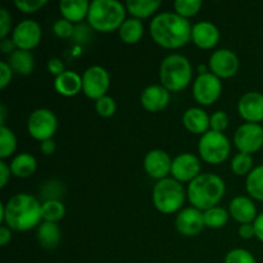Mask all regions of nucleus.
I'll return each instance as SVG.
<instances>
[{"label": "nucleus", "instance_id": "1", "mask_svg": "<svg viewBox=\"0 0 263 263\" xmlns=\"http://www.w3.org/2000/svg\"><path fill=\"white\" fill-rule=\"evenodd\" d=\"M190 21L174 12L157 14L149 25V32L157 45L164 49H180L192 41Z\"/></svg>", "mask_w": 263, "mask_h": 263}, {"label": "nucleus", "instance_id": "2", "mask_svg": "<svg viewBox=\"0 0 263 263\" xmlns=\"http://www.w3.org/2000/svg\"><path fill=\"white\" fill-rule=\"evenodd\" d=\"M43 203L27 193L13 195L4 204L3 222L13 231H25L39 228L43 220Z\"/></svg>", "mask_w": 263, "mask_h": 263}, {"label": "nucleus", "instance_id": "3", "mask_svg": "<svg viewBox=\"0 0 263 263\" xmlns=\"http://www.w3.org/2000/svg\"><path fill=\"white\" fill-rule=\"evenodd\" d=\"M226 192L225 181L218 175L200 174L197 179L187 185V200L192 207L205 212L213 207H217Z\"/></svg>", "mask_w": 263, "mask_h": 263}, {"label": "nucleus", "instance_id": "4", "mask_svg": "<svg viewBox=\"0 0 263 263\" xmlns=\"http://www.w3.org/2000/svg\"><path fill=\"white\" fill-rule=\"evenodd\" d=\"M126 7L117 0H94L90 4L87 25L97 32L118 31L126 21Z\"/></svg>", "mask_w": 263, "mask_h": 263}, {"label": "nucleus", "instance_id": "5", "mask_svg": "<svg viewBox=\"0 0 263 263\" xmlns=\"http://www.w3.org/2000/svg\"><path fill=\"white\" fill-rule=\"evenodd\" d=\"M159 80L170 92L182 91L193 80L192 63L181 54H170L159 67Z\"/></svg>", "mask_w": 263, "mask_h": 263}, {"label": "nucleus", "instance_id": "6", "mask_svg": "<svg viewBox=\"0 0 263 263\" xmlns=\"http://www.w3.org/2000/svg\"><path fill=\"white\" fill-rule=\"evenodd\" d=\"M186 198L187 194L184 185L172 177L157 181L152 194L154 207L163 215H172L181 211Z\"/></svg>", "mask_w": 263, "mask_h": 263}, {"label": "nucleus", "instance_id": "7", "mask_svg": "<svg viewBox=\"0 0 263 263\" xmlns=\"http://www.w3.org/2000/svg\"><path fill=\"white\" fill-rule=\"evenodd\" d=\"M198 152L205 163L221 164L230 156L231 143L225 134L210 130L200 136Z\"/></svg>", "mask_w": 263, "mask_h": 263}, {"label": "nucleus", "instance_id": "8", "mask_svg": "<svg viewBox=\"0 0 263 263\" xmlns=\"http://www.w3.org/2000/svg\"><path fill=\"white\" fill-rule=\"evenodd\" d=\"M58 128V118L53 110L48 108H39L30 115L27 120V131L31 138L37 141L53 139Z\"/></svg>", "mask_w": 263, "mask_h": 263}, {"label": "nucleus", "instance_id": "9", "mask_svg": "<svg viewBox=\"0 0 263 263\" xmlns=\"http://www.w3.org/2000/svg\"><path fill=\"white\" fill-rule=\"evenodd\" d=\"M110 86V76L102 66H91L82 74V92L97 102L105 97Z\"/></svg>", "mask_w": 263, "mask_h": 263}, {"label": "nucleus", "instance_id": "10", "mask_svg": "<svg viewBox=\"0 0 263 263\" xmlns=\"http://www.w3.org/2000/svg\"><path fill=\"white\" fill-rule=\"evenodd\" d=\"M222 92L221 79L211 72L199 74L193 82V97L200 105H212Z\"/></svg>", "mask_w": 263, "mask_h": 263}, {"label": "nucleus", "instance_id": "11", "mask_svg": "<svg viewBox=\"0 0 263 263\" xmlns=\"http://www.w3.org/2000/svg\"><path fill=\"white\" fill-rule=\"evenodd\" d=\"M234 145L239 153L258 152L263 146V127L259 123H243L234 134Z\"/></svg>", "mask_w": 263, "mask_h": 263}, {"label": "nucleus", "instance_id": "12", "mask_svg": "<svg viewBox=\"0 0 263 263\" xmlns=\"http://www.w3.org/2000/svg\"><path fill=\"white\" fill-rule=\"evenodd\" d=\"M238 55L230 49H218L213 51L208 61L211 73L217 76L218 79H230L234 77L239 71Z\"/></svg>", "mask_w": 263, "mask_h": 263}, {"label": "nucleus", "instance_id": "13", "mask_svg": "<svg viewBox=\"0 0 263 263\" xmlns=\"http://www.w3.org/2000/svg\"><path fill=\"white\" fill-rule=\"evenodd\" d=\"M43 30L40 23L33 20H23L18 23L12 32V40L17 49L31 51L40 44Z\"/></svg>", "mask_w": 263, "mask_h": 263}, {"label": "nucleus", "instance_id": "14", "mask_svg": "<svg viewBox=\"0 0 263 263\" xmlns=\"http://www.w3.org/2000/svg\"><path fill=\"white\" fill-rule=\"evenodd\" d=\"M202 164L193 153H181L172 159L171 176L179 182H192L200 175Z\"/></svg>", "mask_w": 263, "mask_h": 263}, {"label": "nucleus", "instance_id": "15", "mask_svg": "<svg viewBox=\"0 0 263 263\" xmlns=\"http://www.w3.org/2000/svg\"><path fill=\"white\" fill-rule=\"evenodd\" d=\"M175 226L182 236H195L205 228L204 216L194 207L182 208L175 218Z\"/></svg>", "mask_w": 263, "mask_h": 263}, {"label": "nucleus", "instance_id": "16", "mask_svg": "<svg viewBox=\"0 0 263 263\" xmlns=\"http://www.w3.org/2000/svg\"><path fill=\"white\" fill-rule=\"evenodd\" d=\"M172 159L170 158L168 153L162 149H153L148 152L144 158V170L149 177L157 180H163L171 174Z\"/></svg>", "mask_w": 263, "mask_h": 263}, {"label": "nucleus", "instance_id": "17", "mask_svg": "<svg viewBox=\"0 0 263 263\" xmlns=\"http://www.w3.org/2000/svg\"><path fill=\"white\" fill-rule=\"evenodd\" d=\"M238 112L247 123H259L263 121V94L258 91L246 92L239 99Z\"/></svg>", "mask_w": 263, "mask_h": 263}, {"label": "nucleus", "instance_id": "18", "mask_svg": "<svg viewBox=\"0 0 263 263\" xmlns=\"http://www.w3.org/2000/svg\"><path fill=\"white\" fill-rule=\"evenodd\" d=\"M220 30L210 21H200L192 28V41L203 50L213 49L220 41Z\"/></svg>", "mask_w": 263, "mask_h": 263}, {"label": "nucleus", "instance_id": "19", "mask_svg": "<svg viewBox=\"0 0 263 263\" xmlns=\"http://www.w3.org/2000/svg\"><path fill=\"white\" fill-rule=\"evenodd\" d=\"M171 100L170 91L162 85H151L145 87L140 95V103L148 112L157 113L163 110Z\"/></svg>", "mask_w": 263, "mask_h": 263}, {"label": "nucleus", "instance_id": "20", "mask_svg": "<svg viewBox=\"0 0 263 263\" xmlns=\"http://www.w3.org/2000/svg\"><path fill=\"white\" fill-rule=\"evenodd\" d=\"M229 215L240 225L253 223L257 218V207L253 200L244 195L235 197L229 204Z\"/></svg>", "mask_w": 263, "mask_h": 263}, {"label": "nucleus", "instance_id": "21", "mask_svg": "<svg viewBox=\"0 0 263 263\" xmlns=\"http://www.w3.org/2000/svg\"><path fill=\"white\" fill-rule=\"evenodd\" d=\"M185 128L192 134H205L211 130V117L204 109L198 107L189 108L182 116Z\"/></svg>", "mask_w": 263, "mask_h": 263}, {"label": "nucleus", "instance_id": "22", "mask_svg": "<svg viewBox=\"0 0 263 263\" xmlns=\"http://www.w3.org/2000/svg\"><path fill=\"white\" fill-rule=\"evenodd\" d=\"M54 89L62 97H74L82 90V76L74 71H64L54 80Z\"/></svg>", "mask_w": 263, "mask_h": 263}, {"label": "nucleus", "instance_id": "23", "mask_svg": "<svg viewBox=\"0 0 263 263\" xmlns=\"http://www.w3.org/2000/svg\"><path fill=\"white\" fill-rule=\"evenodd\" d=\"M90 4L87 0H62L59 3V10L64 20L74 23H81L89 14Z\"/></svg>", "mask_w": 263, "mask_h": 263}, {"label": "nucleus", "instance_id": "24", "mask_svg": "<svg viewBox=\"0 0 263 263\" xmlns=\"http://www.w3.org/2000/svg\"><path fill=\"white\" fill-rule=\"evenodd\" d=\"M10 171L14 177L18 179H27V177L32 176L37 170V161L35 157L30 153H23L17 154L13 157V159L9 163Z\"/></svg>", "mask_w": 263, "mask_h": 263}, {"label": "nucleus", "instance_id": "25", "mask_svg": "<svg viewBox=\"0 0 263 263\" xmlns=\"http://www.w3.org/2000/svg\"><path fill=\"white\" fill-rule=\"evenodd\" d=\"M36 235H37V240L43 248L54 249L61 243L62 231L58 223L43 221L39 225Z\"/></svg>", "mask_w": 263, "mask_h": 263}, {"label": "nucleus", "instance_id": "26", "mask_svg": "<svg viewBox=\"0 0 263 263\" xmlns=\"http://www.w3.org/2000/svg\"><path fill=\"white\" fill-rule=\"evenodd\" d=\"M7 62L13 72L21 76H28L32 73L33 66H35V58L32 53L27 50H21V49H17L14 53L10 54Z\"/></svg>", "mask_w": 263, "mask_h": 263}, {"label": "nucleus", "instance_id": "27", "mask_svg": "<svg viewBox=\"0 0 263 263\" xmlns=\"http://www.w3.org/2000/svg\"><path fill=\"white\" fill-rule=\"evenodd\" d=\"M162 5L161 0H128L125 7L133 18L143 21L152 17Z\"/></svg>", "mask_w": 263, "mask_h": 263}, {"label": "nucleus", "instance_id": "28", "mask_svg": "<svg viewBox=\"0 0 263 263\" xmlns=\"http://www.w3.org/2000/svg\"><path fill=\"white\" fill-rule=\"evenodd\" d=\"M120 39L125 44L134 45L141 40L144 35V23L138 18H127L118 30Z\"/></svg>", "mask_w": 263, "mask_h": 263}, {"label": "nucleus", "instance_id": "29", "mask_svg": "<svg viewBox=\"0 0 263 263\" xmlns=\"http://www.w3.org/2000/svg\"><path fill=\"white\" fill-rule=\"evenodd\" d=\"M246 189L253 199L263 202V164L252 170L247 176Z\"/></svg>", "mask_w": 263, "mask_h": 263}, {"label": "nucleus", "instance_id": "30", "mask_svg": "<svg viewBox=\"0 0 263 263\" xmlns=\"http://www.w3.org/2000/svg\"><path fill=\"white\" fill-rule=\"evenodd\" d=\"M41 211H43V220L48 222L58 223V221L66 216V207L59 199L44 200Z\"/></svg>", "mask_w": 263, "mask_h": 263}, {"label": "nucleus", "instance_id": "31", "mask_svg": "<svg viewBox=\"0 0 263 263\" xmlns=\"http://www.w3.org/2000/svg\"><path fill=\"white\" fill-rule=\"evenodd\" d=\"M17 149V138L7 126H0V159L5 161Z\"/></svg>", "mask_w": 263, "mask_h": 263}, {"label": "nucleus", "instance_id": "32", "mask_svg": "<svg viewBox=\"0 0 263 263\" xmlns=\"http://www.w3.org/2000/svg\"><path fill=\"white\" fill-rule=\"evenodd\" d=\"M204 216V225L208 229H221L228 223L229 211H226L222 207H213L211 210H207L203 212Z\"/></svg>", "mask_w": 263, "mask_h": 263}, {"label": "nucleus", "instance_id": "33", "mask_svg": "<svg viewBox=\"0 0 263 263\" xmlns=\"http://www.w3.org/2000/svg\"><path fill=\"white\" fill-rule=\"evenodd\" d=\"M253 170V158L251 154L238 153L231 159V171L236 176H248Z\"/></svg>", "mask_w": 263, "mask_h": 263}, {"label": "nucleus", "instance_id": "34", "mask_svg": "<svg viewBox=\"0 0 263 263\" xmlns=\"http://www.w3.org/2000/svg\"><path fill=\"white\" fill-rule=\"evenodd\" d=\"M202 7L203 3L200 0H176L174 3L175 13L186 18V20L197 15L199 10L202 9Z\"/></svg>", "mask_w": 263, "mask_h": 263}, {"label": "nucleus", "instance_id": "35", "mask_svg": "<svg viewBox=\"0 0 263 263\" xmlns=\"http://www.w3.org/2000/svg\"><path fill=\"white\" fill-rule=\"evenodd\" d=\"M116 109H117V104H116L115 99L108 97V95L100 98L95 102V110L103 118H109L115 116Z\"/></svg>", "mask_w": 263, "mask_h": 263}, {"label": "nucleus", "instance_id": "36", "mask_svg": "<svg viewBox=\"0 0 263 263\" xmlns=\"http://www.w3.org/2000/svg\"><path fill=\"white\" fill-rule=\"evenodd\" d=\"M223 263H257L253 254L243 248L231 249L225 257Z\"/></svg>", "mask_w": 263, "mask_h": 263}, {"label": "nucleus", "instance_id": "37", "mask_svg": "<svg viewBox=\"0 0 263 263\" xmlns=\"http://www.w3.org/2000/svg\"><path fill=\"white\" fill-rule=\"evenodd\" d=\"M48 4V0H15L14 5L18 10L26 14L36 13Z\"/></svg>", "mask_w": 263, "mask_h": 263}, {"label": "nucleus", "instance_id": "38", "mask_svg": "<svg viewBox=\"0 0 263 263\" xmlns=\"http://www.w3.org/2000/svg\"><path fill=\"white\" fill-rule=\"evenodd\" d=\"M53 32L61 39H69L74 33V25L69 21L64 20V18H61V20H57L54 22Z\"/></svg>", "mask_w": 263, "mask_h": 263}, {"label": "nucleus", "instance_id": "39", "mask_svg": "<svg viewBox=\"0 0 263 263\" xmlns=\"http://www.w3.org/2000/svg\"><path fill=\"white\" fill-rule=\"evenodd\" d=\"M229 126V116L223 110H216L211 116V130L216 133H222Z\"/></svg>", "mask_w": 263, "mask_h": 263}, {"label": "nucleus", "instance_id": "40", "mask_svg": "<svg viewBox=\"0 0 263 263\" xmlns=\"http://www.w3.org/2000/svg\"><path fill=\"white\" fill-rule=\"evenodd\" d=\"M12 28V15L5 8H0V40L7 39Z\"/></svg>", "mask_w": 263, "mask_h": 263}, {"label": "nucleus", "instance_id": "41", "mask_svg": "<svg viewBox=\"0 0 263 263\" xmlns=\"http://www.w3.org/2000/svg\"><path fill=\"white\" fill-rule=\"evenodd\" d=\"M91 31L94 30H92L89 25H80L79 23L77 26H74V33L72 37H73V40L79 44L87 43V41H90V39H91Z\"/></svg>", "mask_w": 263, "mask_h": 263}, {"label": "nucleus", "instance_id": "42", "mask_svg": "<svg viewBox=\"0 0 263 263\" xmlns=\"http://www.w3.org/2000/svg\"><path fill=\"white\" fill-rule=\"evenodd\" d=\"M13 77V69L8 62H0V89L4 90L10 84Z\"/></svg>", "mask_w": 263, "mask_h": 263}, {"label": "nucleus", "instance_id": "43", "mask_svg": "<svg viewBox=\"0 0 263 263\" xmlns=\"http://www.w3.org/2000/svg\"><path fill=\"white\" fill-rule=\"evenodd\" d=\"M46 67H48L49 73L53 74V76H55V77H58L59 74H62L64 71H66V69H64L63 62H62L59 58L49 59Z\"/></svg>", "mask_w": 263, "mask_h": 263}, {"label": "nucleus", "instance_id": "44", "mask_svg": "<svg viewBox=\"0 0 263 263\" xmlns=\"http://www.w3.org/2000/svg\"><path fill=\"white\" fill-rule=\"evenodd\" d=\"M10 175H12V171H10L9 164L0 159V187H5L10 179Z\"/></svg>", "mask_w": 263, "mask_h": 263}, {"label": "nucleus", "instance_id": "45", "mask_svg": "<svg viewBox=\"0 0 263 263\" xmlns=\"http://www.w3.org/2000/svg\"><path fill=\"white\" fill-rule=\"evenodd\" d=\"M238 233L241 239H252L256 236V229L253 223H244V225H240Z\"/></svg>", "mask_w": 263, "mask_h": 263}, {"label": "nucleus", "instance_id": "46", "mask_svg": "<svg viewBox=\"0 0 263 263\" xmlns=\"http://www.w3.org/2000/svg\"><path fill=\"white\" fill-rule=\"evenodd\" d=\"M0 50H2L4 54H9V55L17 50V46H15L14 41L12 40V37L10 39L7 37L0 40Z\"/></svg>", "mask_w": 263, "mask_h": 263}, {"label": "nucleus", "instance_id": "47", "mask_svg": "<svg viewBox=\"0 0 263 263\" xmlns=\"http://www.w3.org/2000/svg\"><path fill=\"white\" fill-rule=\"evenodd\" d=\"M55 149H57V145H55V141H54L53 139L41 141L40 151H41V153L45 154V156H51V154H54Z\"/></svg>", "mask_w": 263, "mask_h": 263}, {"label": "nucleus", "instance_id": "48", "mask_svg": "<svg viewBox=\"0 0 263 263\" xmlns=\"http://www.w3.org/2000/svg\"><path fill=\"white\" fill-rule=\"evenodd\" d=\"M10 240H12V230L8 226L3 225L0 228V246L5 247Z\"/></svg>", "mask_w": 263, "mask_h": 263}, {"label": "nucleus", "instance_id": "49", "mask_svg": "<svg viewBox=\"0 0 263 263\" xmlns=\"http://www.w3.org/2000/svg\"><path fill=\"white\" fill-rule=\"evenodd\" d=\"M253 225H254V229H256V238L263 243V212L257 216Z\"/></svg>", "mask_w": 263, "mask_h": 263}, {"label": "nucleus", "instance_id": "50", "mask_svg": "<svg viewBox=\"0 0 263 263\" xmlns=\"http://www.w3.org/2000/svg\"><path fill=\"white\" fill-rule=\"evenodd\" d=\"M5 117H7V108L4 104L0 105V126H5Z\"/></svg>", "mask_w": 263, "mask_h": 263}, {"label": "nucleus", "instance_id": "51", "mask_svg": "<svg viewBox=\"0 0 263 263\" xmlns=\"http://www.w3.org/2000/svg\"><path fill=\"white\" fill-rule=\"evenodd\" d=\"M185 263H186V262H185Z\"/></svg>", "mask_w": 263, "mask_h": 263}]
</instances>
